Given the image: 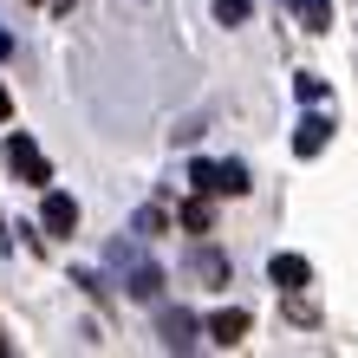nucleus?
<instances>
[{"label":"nucleus","mask_w":358,"mask_h":358,"mask_svg":"<svg viewBox=\"0 0 358 358\" xmlns=\"http://www.w3.org/2000/svg\"><path fill=\"white\" fill-rule=\"evenodd\" d=\"M157 287H163V273H157V267H137L124 293H131V300H157Z\"/></svg>","instance_id":"9b49d317"},{"label":"nucleus","mask_w":358,"mask_h":358,"mask_svg":"<svg viewBox=\"0 0 358 358\" xmlns=\"http://www.w3.org/2000/svg\"><path fill=\"white\" fill-rule=\"evenodd\" d=\"M293 92H300V104H326V78L320 72H300V78H293Z\"/></svg>","instance_id":"f8f14e48"},{"label":"nucleus","mask_w":358,"mask_h":358,"mask_svg":"<svg viewBox=\"0 0 358 358\" xmlns=\"http://www.w3.org/2000/svg\"><path fill=\"white\" fill-rule=\"evenodd\" d=\"M189 182H196L202 196H248V163H208V157H196L189 163Z\"/></svg>","instance_id":"f257e3e1"},{"label":"nucleus","mask_w":358,"mask_h":358,"mask_svg":"<svg viewBox=\"0 0 358 358\" xmlns=\"http://www.w3.org/2000/svg\"><path fill=\"white\" fill-rule=\"evenodd\" d=\"M248 326H255V320H248L241 306H222V313H208V326H202V332H208L215 345H241V339H248Z\"/></svg>","instance_id":"423d86ee"},{"label":"nucleus","mask_w":358,"mask_h":358,"mask_svg":"<svg viewBox=\"0 0 358 358\" xmlns=\"http://www.w3.org/2000/svg\"><path fill=\"white\" fill-rule=\"evenodd\" d=\"M7 352H13V345H7V339H0V358H7Z\"/></svg>","instance_id":"f3484780"},{"label":"nucleus","mask_w":358,"mask_h":358,"mask_svg":"<svg viewBox=\"0 0 358 358\" xmlns=\"http://www.w3.org/2000/svg\"><path fill=\"white\" fill-rule=\"evenodd\" d=\"M189 235H208V222H215V208H208V196H196V202H182V215H176Z\"/></svg>","instance_id":"6e6552de"},{"label":"nucleus","mask_w":358,"mask_h":358,"mask_svg":"<svg viewBox=\"0 0 358 358\" xmlns=\"http://www.w3.org/2000/svg\"><path fill=\"white\" fill-rule=\"evenodd\" d=\"M13 117V98H7V85H0V124H7Z\"/></svg>","instance_id":"4468645a"},{"label":"nucleus","mask_w":358,"mask_h":358,"mask_svg":"<svg viewBox=\"0 0 358 358\" xmlns=\"http://www.w3.org/2000/svg\"><path fill=\"white\" fill-rule=\"evenodd\" d=\"M7 157H13V170H20V176H27L33 189H46V182H52V163H46V157H39V143H33L27 131H13V137H7Z\"/></svg>","instance_id":"7ed1b4c3"},{"label":"nucleus","mask_w":358,"mask_h":358,"mask_svg":"<svg viewBox=\"0 0 358 358\" xmlns=\"http://www.w3.org/2000/svg\"><path fill=\"white\" fill-rule=\"evenodd\" d=\"M39 228H46V235H72V228H78V202L59 196L52 182H46V202H39Z\"/></svg>","instance_id":"20e7f679"},{"label":"nucleus","mask_w":358,"mask_h":358,"mask_svg":"<svg viewBox=\"0 0 358 358\" xmlns=\"http://www.w3.org/2000/svg\"><path fill=\"white\" fill-rule=\"evenodd\" d=\"M267 280L280 287V293H300V287H313V261L306 255H273L267 261Z\"/></svg>","instance_id":"39448f33"},{"label":"nucleus","mask_w":358,"mask_h":358,"mask_svg":"<svg viewBox=\"0 0 358 358\" xmlns=\"http://www.w3.org/2000/svg\"><path fill=\"white\" fill-rule=\"evenodd\" d=\"M157 332H163V345H170V352H189V345H196V320H189L182 306L176 313H157Z\"/></svg>","instance_id":"0eeeda50"},{"label":"nucleus","mask_w":358,"mask_h":358,"mask_svg":"<svg viewBox=\"0 0 358 358\" xmlns=\"http://www.w3.org/2000/svg\"><path fill=\"white\" fill-rule=\"evenodd\" d=\"M0 59H13V33L7 27H0Z\"/></svg>","instance_id":"2eb2a0df"},{"label":"nucleus","mask_w":358,"mask_h":358,"mask_svg":"<svg viewBox=\"0 0 358 358\" xmlns=\"http://www.w3.org/2000/svg\"><path fill=\"white\" fill-rule=\"evenodd\" d=\"M293 13L306 20V33H326L332 27V7H326V0H293Z\"/></svg>","instance_id":"1a4fd4ad"},{"label":"nucleus","mask_w":358,"mask_h":358,"mask_svg":"<svg viewBox=\"0 0 358 358\" xmlns=\"http://www.w3.org/2000/svg\"><path fill=\"white\" fill-rule=\"evenodd\" d=\"M52 13H72V0H52Z\"/></svg>","instance_id":"dca6fc26"},{"label":"nucleus","mask_w":358,"mask_h":358,"mask_svg":"<svg viewBox=\"0 0 358 358\" xmlns=\"http://www.w3.org/2000/svg\"><path fill=\"white\" fill-rule=\"evenodd\" d=\"M196 273H202L208 287H222V280H228V261L215 255V248H196Z\"/></svg>","instance_id":"9d476101"},{"label":"nucleus","mask_w":358,"mask_h":358,"mask_svg":"<svg viewBox=\"0 0 358 358\" xmlns=\"http://www.w3.org/2000/svg\"><path fill=\"white\" fill-rule=\"evenodd\" d=\"M326 143H332V117L320 111V104H306V117L293 124V157H306V163H313Z\"/></svg>","instance_id":"f03ea898"},{"label":"nucleus","mask_w":358,"mask_h":358,"mask_svg":"<svg viewBox=\"0 0 358 358\" xmlns=\"http://www.w3.org/2000/svg\"><path fill=\"white\" fill-rule=\"evenodd\" d=\"M248 13H255V0H215V20H222V27H241Z\"/></svg>","instance_id":"ddd939ff"}]
</instances>
